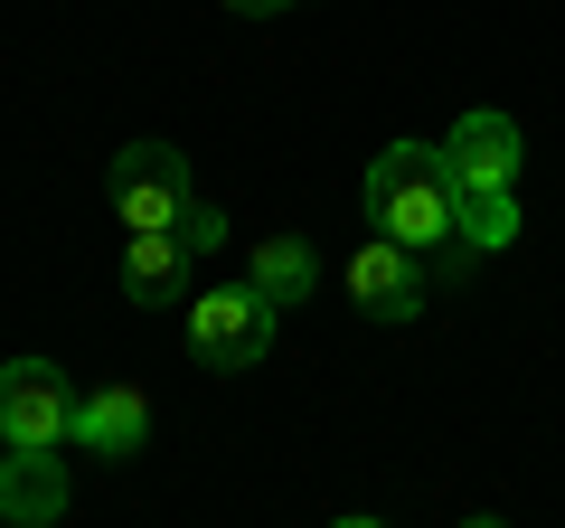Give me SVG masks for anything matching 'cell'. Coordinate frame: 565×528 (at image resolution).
Masks as SVG:
<instances>
[{
  "mask_svg": "<svg viewBox=\"0 0 565 528\" xmlns=\"http://www.w3.org/2000/svg\"><path fill=\"white\" fill-rule=\"evenodd\" d=\"M367 226L396 245H415V255H434V245H452L462 226H452V170H444V142H386L377 161H367Z\"/></svg>",
  "mask_w": 565,
  "mask_h": 528,
  "instance_id": "obj_1",
  "label": "cell"
},
{
  "mask_svg": "<svg viewBox=\"0 0 565 528\" xmlns=\"http://www.w3.org/2000/svg\"><path fill=\"white\" fill-rule=\"evenodd\" d=\"M104 199H114V218L132 226V236H151V226H180L189 218V151L180 142H122L114 170H104Z\"/></svg>",
  "mask_w": 565,
  "mask_h": 528,
  "instance_id": "obj_2",
  "label": "cell"
},
{
  "mask_svg": "<svg viewBox=\"0 0 565 528\" xmlns=\"http://www.w3.org/2000/svg\"><path fill=\"white\" fill-rule=\"evenodd\" d=\"M274 321L282 311L264 303L255 284H217L189 303V349H199V368H217V378H245V368H264V349H274Z\"/></svg>",
  "mask_w": 565,
  "mask_h": 528,
  "instance_id": "obj_3",
  "label": "cell"
},
{
  "mask_svg": "<svg viewBox=\"0 0 565 528\" xmlns=\"http://www.w3.org/2000/svg\"><path fill=\"white\" fill-rule=\"evenodd\" d=\"M76 434V387L57 359H10L0 368V444L10 453H57Z\"/></svg>",
  "mask_w": 565,
  "mask_h": 528,
  "instance_id": "obj_4",
  "label": "cell"
},
{
  "mask_svg": "<svg viewBox=\"0 0 565 528\" xmlns=\"http://www.w3.org/2000/svg\"><path fill=\"white\" fill-rule=\"evenodd\" d=\"M349 303H359V321H415L424 303H434V274H424V255L415 245H396V236H367L359 255H349Z\"/></svg>",
  "mask_w": 565,
  "mask_h": 528,
  "instance_id": "obj_5",
  "label": "cell"
},
{
  "mask_svg": "<svg viewBox=\"0 0 565 528\" xmlns=\"http://www.w3.org/2000/svg\"><path fill=\"white\" fill-rule=\"evenodd\" d=\"M519 161H527V142H519V123L509 114H462L444 133V170H452V189H519Z\"/></svg>",
  "mask_w": 565,
  "mask_h": 528,
  "instance_id": "obj_6",
  "label": "cell"
},
{
  "mask_svg": "<svg viewBox=\"0 0 565 528\" xmlns=\"http://www.w3.org/2000/svg\"><path fill=\"white\" fill-rule=\"evenodd\" d=\"M76 453H95V463H132L141 444H151V397L141 387H95V397H76V434H66Z\"/></svg>",
  "mask_w": 565,
  "mask_h": 528,
  "instance_id": "obj_7",
  "label": "cell"
},
{
  "mask_svg": "<svg viewBox=\"0 0 565 528\" xmlns=\"http://www.w3.org/2000/svg\"><path fill=\"white\" fill-rule=\"evenodd\" d=\"M76 482H66V453H0V519L10 528H57Z\"/></svg>",
  "mask_w": 565,
  "mask_h": 528,
  "instance_id": "obj_8",
  "label": "cell"
},
{
  "mask_svg": "<svg viewBox=\"0 0 565 528\" xmlns=\"http://www.w3.org/2000/svg\"><path fill=\"white\" fill-rule=\"evenodd\" d=\"M122 303H141V311L199 303V293H189V245H180V226H151V236L122 245Z\"/></svg>",
  "mask_w": 565,
  "mask_h": 528,
  "instance_id": "obj_9",
  "label": "cell"
},
{
  "mask_svg": "<svg viewBox=\"0 0 565 528\" xmlns=\"http://www.w3.org/2000/svg\"><path fill=\"white\" fill-rule=\"evenodd\" d=\"M245 284L264 293V303H311V293H321V255H311L302 236H264L255 255H245Z\"/></svg>",
  "mask_w": 565,
  "mask_h": 528,
  "instance_id": "obj_10",
  "label": "cell"
},
{
  "mask_svg": "<svg viewBox=\"0 0 565 528\" xmlns=\"http://www.w3.org/2000/svg\"><path fill=\"white\" fill-rule=\"evenodd\" d=\"M452 226H462L471 255L519 245V189H452Z\"/></svg>",
  "mask_w": 565,
  "mask_h": 528,
  "instance_id": "obj_11",
  "label": "cell"
},
{
  "mask_svg": "<svg viewBox=\"0 0 565 528\" xmlns=\"http://www.w3.org/2000/svg\"><path fill=\"white\" fill-rule=\"evenodd\" d=\"M180 245H189V255H217V245H226V218H217L207 199H189V218H180Z\"/></svg>",
  "mask_w": 565,
  "mask_h": 528,
  "instance_id": "obj_12",
  "label": "cell"
},
{
  "mask_svg": "<svg viewBox=\"0 0 565 528\" xmlns=\"http://www.w3.org/2000/svg\"><path fill=\"white\" fill-rule=\"evenodd\" d=\"M236 20H282V10H302V0H226Z\"/></svg>",
  "mask_w": 565,
  "mask_h": 528,
  "instance_id": "obj_13",
  "label": "cell"
},
{
  "mask_svg": "<svg viewBox=\"0 0 565 528\" xmlns=\"http://www.w3.org/2000/svg\"><path fill=\"white\" fill-rule=\"evenodd\" d=\"M330 528H386V519H367V509H349V519H330Z\"/></svg>",
  "mask_w": 565,
  "mask_h": 528,
  "instance_id": "obj_14",
  "label": "cell"
},
{
  "mask_svg": "<svg viewBox=\"0 0 565 528\" xmlns=\"http://www.w3.org/2000/svg\"><path fill=\"white\" fill-rule=\"evenodd\" d=\"M462 528H509V519H490V509H481V519H462Z\"/></svg>",
  "mask_w": 565,
  "mask_h": 528,
  "instance_id": "obj_15",
  "label": "cell"
}]
</instances>
